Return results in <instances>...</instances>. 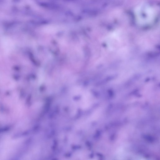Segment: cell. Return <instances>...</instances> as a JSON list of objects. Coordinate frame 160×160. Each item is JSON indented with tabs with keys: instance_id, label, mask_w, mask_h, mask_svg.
<instances>
[{
	"instance_id": "6da1fadb",
	"label": "cell",
	"mask_w": 160,
	"mask_h": 160,
	"mask_svg": "<svg viewBox=\"0 0 160 160\" xmlns=\"http://www.w3.org/2000/svg\"><path fill=\"white\" fill-rule=\"evenodd\" d=\"M136 15L138 22L142 23H146L152 21L155 14L154 10L147 5H142L136 10Z\"/></svg>"
}]
</instances>
